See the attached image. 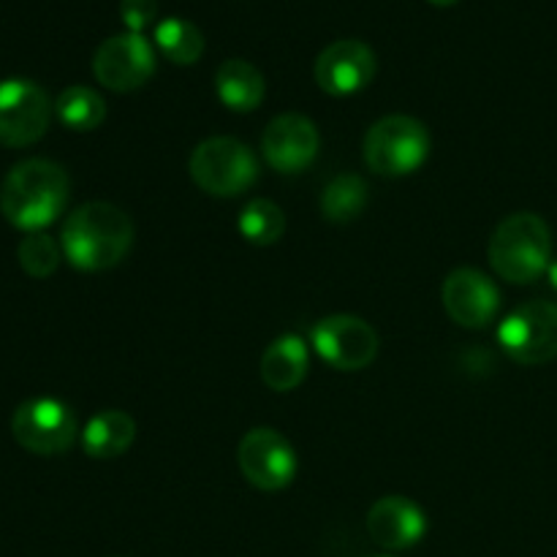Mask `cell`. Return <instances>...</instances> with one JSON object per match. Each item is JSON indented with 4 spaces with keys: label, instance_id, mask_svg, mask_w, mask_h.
<instances>
[{
    "label": "cell",
    "instance_id": "obj_1",
    "mask_svg": "<svg viewBox=\"0 0 557 557\" xmlns=\"http://www.w3.org/2000/svg\"><path fill=\"white\" fill-rule=\"evenodd\" d=\"M69 174L47 158L14 163L0 183V212L20 232H44L69 205Z\"/></svg>",
    "mask_w": 557,
    "mask_h": 557
},
{
    "label": "cell",
    "instance_id": "obj_2",
    "mask_svg": "<svg viewBox=\"0 0 557 557\" xmlns=\"http://www.w3.org/2000/svg\"><path fill=\"white\" fill-rule=\"evenodd\" d=\"M134 245V223L128 212L109 201H87L63 223L60 248L71 267L82 272L112 270Z\"/></svg>",
    "mask_w": 557,
    "mask_h": 557
},
{
    "label": "cell",
    "instance_id": "obj_3",
    "mask_svg": "<svg viewBox=\"0 0 557 557\" xmlns=\"http://www.w3.org/2000/svg\"><path fill=\"white\" fill-rule=\"evenodd\" d=\"M490 264L504 281L533 283L542 277L553 256V234L536 212H515L504 218L490 237Z\"/></svg>",
    "mask_w": 557,
    "mask_h": 557
},
{
    "label": "cell",
    "instance_id": "obj_4",
    "mask_svg": "<svg viewBox=\"0 0 557 557\" xmlns=\"http://www.w3.org/2000/svg\"><path fill=\"white\" fill-rule=\"evenodd\" d=\"M430 131L411 114H386L364 134L362 158L370 172L384 177L413 174L430 156Z\"/></svg>",
    "mask_w": 557,
    "mask_h": 557
},
{
    "label": "cell",
    "instance_id": "obj_5",
    "mask_svg": "<svg viewBox=\"0 0 557 557\" xmlns=\"http://www.w3.org/2000/svg\"><path fill=\"white\" fill-rule=\"evenodd\" d=\"M188 172L205 194L232 199L256 183L259 163L245 141L234 136H210L190 152Z\"/></svg>",
    "mask_w": 557,
    "mask_h": 557
},
{
    "label": "cell",
    "instance_id": "obj_6",
    "mask_svg": "<svg viewBox=\"0 0 557 557\" xmlns=\"http://www.w3.org/2000/svg\"><path fill=\"white\" fill-rule=\"evenodd\" d=\"M498 343L509 359L525 368L557 359V305L531 299L511 310L498 326Z\"/></svg>",
    "mask_w": 557,
    "mask_h": 557
},
{
    "label": "cell",
    "instance_id": "obj_7",
    "mask_svg": "<svg viewBox=\"0 0 557 557\" xmlns=\"http://www.w3.org/2000/svg\"><path fill=\"white\" fill-rule=\"evenodd\" d=\"M11 435L30 455L54 457L74 446L79 422L71 406L58 397H33L16 406L11 417Z\"/></svg>",
    "mask_w": 557,
    "mask_h": 557
},
{
    "label": "cell",
    "instance_id": "obj_8",
    "mask_svg": "<svg viewBox=\"0 0 557 557\" xmlns=\"http://www.w3.org/2000/svg\"><path fill=\"white\" fill-rule=\"evenodd\" d=\"M237 466L248 484L261 493H277L294 482L299 460L294 446L272 428H253L237 446Z\"/></svg>",
    "mask_w": 557,
    "mask_h": 557
},
{
    "label": "cell",
    "instance_id": "obj_9",
    "mask_svg": "<svg viewBox=\"0 0 557 557\" xmlns=\"http://www.w3.org/2000/svg\"><path fill=\"white\" fill-rule=\"evenodd\" d=\"M52 101L41 85L30 79L0 82V145L30 147L47 134Z\"/></svg>",
    "mask_w": 557,
    "mask_h": 557
},
{
    "label": "cell",
    "instance_id": "obj_10",
    "mask_svg": "<svg viewBox=\"0 0 557 557\" xmlns=\"http://www.w3.org/2000/svg\"><path fill=\"white\" fill-rule=\"evenodd\" d=\"M310 341H313L315 354H319L330 368L346 370V373L364 370L368 364H373L375 357H379V335H375L373 326L364 319H359V315H326V319H321L319 324L313 326Z\"/></svg>",
    "mask_w": 557,
    "mask_h": 557
},
{
    "label": "cell",
    "instance_id": "obj_11",
    "mask_svg": "<svg viewBox=\"0 0 557 557\" xmlns=\"http://www.w3.org/2000/svg\"><path fill=\"white\" fill-rule=\"evenodd\" d=\"M92 74L107 90H139L156 74V49L139 33H120L107 38L92 54Z\"/></svg>",
    "mask_w": 557,
    "mask_h": 557
},
{
    "label": "cell",
    "instance_id": "obj_12",
    "mask_svg": "<svg viewBox=\"0 0 557 557\" xmlns=\"http://www.w3.org/2000/svg\"><path fill=\"white\" fill-rule=\"evenodd\" d=\"M321 147L319 128L310 117L297 112L277 114L261 134L264 161L281 174H297L315 161Z\"/></svg>",
    "mask_w": 557,
    "mask_h": 557
},
{
    "label": "cell",
    "instance_id": "obj_13",
    "mask_svg": "<svg viewBox=\"0 0 557 557\" xmlns=\"http://www.w3.org/2000/svg\"><path fill=\"white\" fill-rule=\"evenodd\" d=\"M444 308L455 324L466 330H484L493 324L500 308V292L484 272L473 267H460L444 281Z\"/></svg>",
    "mask_w": 557,
    "mask_h": 557
},
{
    "label": "cell",
    "instance_id": "obj_14",
    "mask_svg": "<svg viewBox=\"0 0 557 557\" xmlns=\"http://www.w3.org/2000/svg\"><path fill=\"white\" fill-rule=\"evenodd\" d=\"M375 52L364 41L357 38H343V41L330 44L315 60V82L330 96L343 98L364 90L373 82Z\"/></svg>",
    "mask_w": 557,
    "mask_h": 557
},
{
    "label": "cell",
    "instance_id": "obj_15",
    "mask_svg": "<svg viewBox=\"0 0 557 557\" xmlns=\"http://www.w3.org/2000/svg\"><path fill=\"white\" fill-rule=\"evenodd\" d=\"M368 533L381 549L400 553V549L413 547L428 533V517L422 506L413 504L403 495H386L375 500L368 511Z\"/></svg>",
    "mask_w": 557,
    "mask_h": 557
},
{
    "label": "cell",
    "instance_id": "obj_16",
    "mask_svg": "<svg viewBox=\"0 0 557 557\" xmlns=\"http://www.w3.org/2000/svg\"><path fill=\"white\" fill-rule=\"evenodd\" d=\"M308 364V343L299 335L286 332V335L275 337V341L264 348L259 362V373L261 381H264L272 392H292L305 381Z\"/></svg>",
    "mask_w": 557,
    "mask_h": 557
},
{
    "label": "cell",
    "instance_id": "obj_17",
    "mask_svg": "<svg viewBox=\"0 0 557 557\" xmlns=\"http://www.w3.org/2000/svg\"><path fill=\"white\" fill-rule=\"evenodd\" d=\"M136 438V422L125 411L109 408L96 413L82 430V449L92 460H112L125 455Z\"/></svg>",
    "mask_w": 557,
    "mask_h": 557
},
{
    "label": "cell",
    "instance_id": "obj_18",
    "mask_svg": "<svg viewBox=\"0 0 557 557\" xmlns=\"http://www.w3.org/2000/svg\"><path fill=\"white\" fill-rule=\"evenodd\" d=\"M215 92L232 112H253L264 101V76L248 60H223L215 71Z\"/></svg>",
    "mask_w": 557,
    "mask_h": 557
},
{
    "label": "cell",
    "instance_id": "obj_19",
    "mask_svg": "<svg viewBox=\"0 0 557 557\" xmlns=\"http://www.w3.org/2000/svg\"><path fill=\"white\" fill-rule=\"evenodd\" d=\"M368 183L359 174H337L321 190V212L332 223H348L368 207Z\"/></svg>",
    "mask_w": 557,
    "mask_h": 557
},
{
    "label": "cell",
    "instance_id": "obj_20",
    "mask_svg": "<svg viewBox=\"0 0 557 557\" xmlns=\"http://www.w3.org/2000/svg\"><path fill=\"white\" fill-rule=\"evenodd\" d=\"M54 114H58V120L65 128L85 134V131H96L103 123V117H107V103H103V98L92 87L74 85L65 87L58 96Z\"/></svg>",
    "mask_w": 557,
    "mask_h": 557
},
{
    "label": "cell",
    "instance_id": "obj_21",
    "mask_svg": "<svg viewBox=\"0 0 557 557\" xmlns=\"http://www.w3.org/2000/svg\"><path fill=\"white\" fill-rule=\"evenodd\" d=\"M152 41L161 49L163 58H169L177 65H194L196 60L205 54V36L199 27L180 16H169V20L158 22Z\"/></svg>",
    "mask_w": 557,
    "mask_h": 557
},
{
    "label": "cell",
    "instance_id": "obj_22",
    "mask_svg": "<svg viewBox=\"0 0 557 557\" xmlns=\"http://www.w3.org/2000/svg\"><path fill=\"white\" fill-rule=\"evenodd\" d=\"M237 228L250 245H275L286 232V215L270 199H250L237 218Z\"/></svg>",
    "mask_w": 557,
    "mask_h": 557
},
{
    "label": "cell",
    "instance_id": "obj_23",
    "mask_svg": "<svg viewBox=\"0 0 557 557\" xmlns=\"http://www.w3.org/2000/svg\"><path fill=\"white\" fill-rule=\"evenodd\" d=\"M16 259L30 277H49L60 267L63 248L47 232H30L22 237Z\"/></svg>",
    "mask_w": 557,
    "mask_h": 557
},
{
    "label": "cell",
    "instance_id": "obj_24",
    "mask_svg": "<svg viewBox=\"0 0 557 557\" xmlns=\"http://www.w3.org/2000/svg\"><path fill=\"white\" fill-rule=\"evenodd\" d=\"M158 0H123L120 3V20L128 33H145L156 22Z\"/></svg>",
    "mask_w": 557,
    "mask_h": 557
},
{
    "label": "cell",
    "instance_id": "obj_25",
    "mask_svg": "<svg viewBox=\"0 0 557 557\" xmlns=\"http://www.w3.org/2000/svg\"><path fill=\"white\" fill-rule=\"evenodd\" d=\"M547 277H549V286H553L555 292H557V259L547 267Z\"/></svg>",
    "mask_w": 557,
    "mask_h": 557
},
{
    "label": "cell",
    "instance_id": "obj_26",
    "mask_svg": "<svg viewBox=\"0 0 557 557\" xmlns=\"http://www.w3.org/2000/svg\"><path fill=\"white\" fill-rule=\"evenodd\" d=\"M428 3L438 5V9H449V5H455V3H457V0H428Z\"/></svg>",
    "mask_w": 557,
    "mask_h": 557
}]
</instances>
